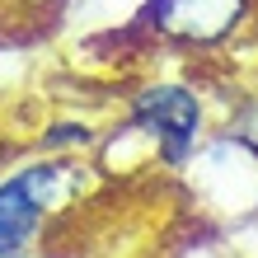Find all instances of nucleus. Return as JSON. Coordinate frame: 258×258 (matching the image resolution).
Segmentation results:
<instances>
[{
	"label": "nucleus",
	"instance_id": "nucleus-1",
	"mask_svg": "<svg viewBox=\"0 0 258 258\" xmlns=\"http://www.w3.org/2000/svg\"><path fill=\"white\" fill-rule=\"evenodd\" d=\"M155 141V155L169 169H183L202 141V103L183 85H150L132 103V127Z\"/></svg>",
	"mask_w": 258,
	"mask_h": 258
},
{
	"label": "nucleus",
	"instance_id": "nucleus-2",
	"mask_svg": "<svg viewBox=\"0 0 258 258\" xmlns=\"http://www.w3.org/2000/svg\"><path fill=\"white\" fill-rule=\"evenodd\" d=\"M61 188V164H28L0 183V258H19L42 230Z\"/></svg>",
	"mask_w": 258,
	"mask_h": 258
},
{
	"label": "nucleus",
	"instance_id": "nucleus-3",
	"mask_svg": "<svg viewBox=\"0 0 258 258\" xmlns=\"http://www.w3.org/2000/svg\"><path fill=\"white\" fill-rule=\"evenodd\" d=\"M249 0H146V19L169 33L178 42H197V47H211V42H225L244 24Z\"/></svg>",
	"mask_w": 258,
	"mask_h": 258
},
{
	"label": "nucleus",
	"instance_id": "nucleus-4",
	"mask_svg": "<svg viewBox=\"0 0 258 258\" xmlns=\"http://www.w3.org/2000/svg\"><path fill=\"white\" fill-rule=\"evenodd\" d=\"M85 141H89V132L75 122H56V132L42 136V146H85Z\"/></svg>",
	"mask_w": 258,
	"mask_h": 258
}]
</instances>
